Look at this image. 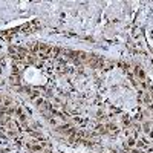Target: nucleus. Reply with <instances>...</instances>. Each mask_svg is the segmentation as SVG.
Masks as SVG:
<instances>
[{
	"mask_svg": "<svg viewBox=\"0 0 153 153\" xmlns=\"http://www.w3.org/2000/svg\"><path fill=\"white\" fill-rule=\"evenodd\" d=\"M136 144H138V141H136V139L130 136V138L127 139V142H125V146H127L129 148H135V147H136Z\"/></svg>",
	"mask_w": 153,
	"mask_h": 153,
	"instance_id": "nucleus-1",
	"label": "nucleus"
},
{
	"mask_svg": "<svg viewBox=\"0 0 153 153\" xmlns=\"http://www.w3.org/2000/svg\"><path fill=\"white\" fill-rule=\"evenodd\" d=\"M112 153H115V152H112Z\"/></svg>",
	"mask_w": 153,
	"mask_h": 153,
	"instance_id": "nucleus-2",
	"label": "nucleus"
}]
</instances>
